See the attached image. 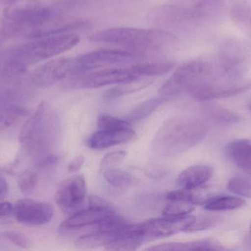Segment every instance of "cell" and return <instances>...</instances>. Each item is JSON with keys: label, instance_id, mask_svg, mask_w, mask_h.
Masks as SVG:
<instances>
[{"label": "cell", "instance_id": "1", "mask_svg": "<svg viewBox=\"0 0 251 251\" xmlns=\"http://www.w3.org/2000/svg\"><path fill=\"white\" fill-rule=\"evenodd\" d=\"M207 132L206 124L197 119L172 117L158 130L152 150L161 158L176 157L197 145Z\"/></svg>", "mask_w": 251, "mask_h": 251}, {"label": "cell", "instance_id": "2", "mask_svg": "<svg viewBox=\"0 0 251 251\" xmlns=\"http://www.w3.org/2000/svg\"><path fill=\"white\" fill-rule=\"evenodd\" d=\"M93 42L113 44L130 51H159L174 47L178 38L171 32L158 29L137 28H112L90 35Z\"/></svg>", "mask_w": 251, "mask_h": 251}, {"label": "cell", "instance_id": "3", "mask_svg": "<svg viewBox=\"0 0 251 251\" xmlns=\"http://www.w3.org/2000/svg\"><path fill=\"white\" fill-rule=\"evenodd\" d=\"M38 38L19 50L14 61L16 64L25 66L47 60L74 48L80 41L77 34L67 32L44 35Z\"/></svg>", "mask_w": 251, "mask_h": 251}, {"label": "cell", "instance_id": "4", "mask_svg": "<svg viewBox=\"0 0 251 251\" xmlns=\"http://www.w3.org/2000/svg\"><path fill=\"white\" fill-rule=\"evenodd\" d=\"M251 59V47L249 44L236 39L224 41L214 63L215 78L241 81L249 69Z\"/></svg>", "mask_w": 251, "mask_h": 251}, {"label": "cell", "instance_id": "5", "mask_svg": "<svg viewBox=\"0 0 251 251\" xmlns=\"http://www.w3.org/2000/svg\"><path fill=\"white\" fill-rule=\"evenodd\" d=\"M215 78L213 63L204 60H193L178 66L159 89L162 97H171L187 92L200 81Z\"/></svg>", "mask_w": 251, "mask_h": 251}, {"label": "cell", "instance_id": "6", "mask_svg": "<svg viewBox=\"0 0 251 251\" xmlns=\"http://www.w3.org/2000/svg\"><path fill=\"white\" fill-rule=\"evenodd\" d=\"M76 84L81 88H97L137 81L146 76L145 63L110 66L78 74Z\"/></svg>", "mask_w": 251, "mask_h": 251}, {"label": "cell", "instance_id": "7", "mask_svg": "<svg viewBox=\"0 0 251 251\" xmlns=\"http://www.w3.org/2000/svg\"><path fill=\"white\" fill-rule=\"evenodd\" d=\"M136 53L122 49H101L74 58L73 75L110 66L128 64L136 58Z\"/></svg>", "mask_w": 251, "mask_h": 251}, {"label": "cell", "instance_id": "8", "mask_svg": "<svg viewBox=\"0 0 251 251\" xmlns=\"http://www.w3.org/2000/svg\"><path fill=\"white\" fill-rule=\"evenodd\" d=\"M251 88L249 81H230L212 78L197 83L190 87L187 93L198 101H208L234 97L246 92Z\"/></svg>", "mask_w": 251, "mask_h": 251}, {"label": "cell", "instance_id": "9", "mask_svg": "<svg viewBox=\"0 0 251 251\" xmlns=\"http://www.w3.org/2000/svg\"><path fill=\"white\" fill-rule=\"evenodd\" d=\"M86 194L85 177L75 175L60 184L55 193V202L62 212L72 215L82 209Z\"/></svg>", "mask_w": 251, "mask_h": 251}, {"label": "cell", "instance_id": "10", "mask_svg": "<svg viewBox=\"0 0 251 251\" xmlns=\"http://www.w3.org/2000/svg\"><path fill=\"white\" fill-rule=\"evenodd\" d=\"M195 218L189 215L178 218L163 216L138 224L139 229L145 243L170 237L181 231L185 232Z\"/></svg>", "mask_w": 251, "mask_h": 251}, {"label": "cell", "instance_id": "11", "mask_svg": "<svg viewBox=\"0 0 251 251\" xmlns=\"http://www.w3.org/2000/svg\"><path fill=\"white\" fill-rule=\"evenodd\" d=\"M45 114L46 105L42 102L24 124L19 133V142L30 154L38 153L44 146Z\"/></svg>", "mask_w": 251, "mask_h": 251}, {"label": "cell", "instance_id": "12", "mask_svg": "<svg viewBox=\"0 0 251 251\" xmlns=\"http://www.w3.org/2000/svg\"><path fill=\"white\" fill-rule=\"evenodd\" d=\"M13 215L19 223L38 226L45 225L51 221L54 209L47 202L22 199L13 206Z\"/></svg>", "mask_w": 251, "mask_h": 251}, {"label": "cell", "instance_id": "13", "mask_svg": "<svg viewBox=\"0 0 251 251\" xmlns=\"http://www.w3.org/2000/svg\"><path fill=\"white\" fill-rule=\"evenodd\" d=\"M73 59L65 57L52 59L34 71L32 82L38 88H49L69 75H73Z\"/></svg>", "mask_w": 251, "mask_h": 251}, {"label": "cell", "instance_id": "14", "mask_svg": "<svg viewBox=\"0 0 251 251\" xmlns=\"http://www.w3.org/2000/svg\"><path fill=\"white\" fill-rule=\"evenodd\" d=\"M116 214L111 206H88L71 215L60 224V232H75L83 228H91Z\"/></svg>", "mask_w": 251, "mask_h": 251}, {"label": "cell", "instance_id": "15", "mask_svg": "<svg viewBox=\"0 0 251 251\" xmlns=\"http://www.w3.org/2000/svg\"><path fill=\"white\" fill-rule=\"evenodd\" d=\"M136 138L137 134L131 128V126L100 129L90 137L88 145L94 150H104L113 146L128 142Z\"/></svg>", "mask_w": 251, "mask_h": 251}, {"label": "cell", "instance_id": "16", "mask_svg": "<svg viewBox=\"0 0 251 251\" xmlns=\"http://www.w3.org/2000/svg\"><path fill=\"white\" fill-rule=\"evenodd\" d=\"M213 169L209 165H196L184 169L177 178L181 188L195 190L202 187L212 176Z\"/></svg>", "mask_w": 251, "mask_h": 251}, {"label": "cell", "instance_id": "17", "mask_svg": "<svg viewBox=\"0 0 251 251\" xmlns=\"http://www.w3.org/2000/svg\"><path fill=\"white\" fill-rule=\"evenodd\" d=\"M226 150L229 159L251 176V141L234 140L227 144Z\"/></svg>", "mask_w": 251, "mask_h": 251}, {"label": "cell", "instance_id": "18", "mask_svg": "<svg viewBox=\"0 0 251 251\" xmlns=\"http://www.w3.org/2000/svg\"><path fill=\"white\" fill-rule=\"evenodd\" d=\"M120 233L100 231H93V232L83 234L79 237L75 242V246L79 249H92L105 247L110 242L113 241Z\"/></svg>", "mask_w": 251, "mask_h": 251}, {"label": "cell", "instance_id": "19", "mask_svg": "<svg viewBox=\"0 0 251 251\" xmlns=\"http://www.w3.org/2000/svg\"><path fill=\"white\" fill-rule=\"evenodd\" d=\"M246 204L243 199L234 196H217L211 197L204 203V209L211 212L234 210Z\"/></svg>", "mask_w": 251, "mask_h": 251}, {"label": "cell", "instance_id": "20", "mask_svg": "<svg viewBox=\"0 0 251 251\" xmlns=\"http://www.w3.org/2000/svg\"><path fill=\"white\" fill-rule=\"evenodd\" d=\"M166 97H162L151 98L143 102L133 109L126 116V121L128 122H137L146 119L156 110L164 102L166 101Z\"/></svg>", "mask_w": 251, "mask_h": 251}, {"label": "cell", "instance_id": "21", "mask_svg": "<svg viewBox=\"0 0 251 251\" xmlns=\"http://www.w3.org/2000/svg\"><path fill=\"white\" fill-rule=\"evenodd\" d=\"M231 18L234 23L251 37V5L246 2L234 4L231 10Z\"/></svg>", "mask_w": 251, "mask_h": 251}, {"label": "cell", "instance_id": "22", "mask_svg": "<svg viewBox=\"0 0 251 251\" xmlns=\"http://www.w3.org/2000/svg\"><path fill=\"white\" fill-rule=\"evenodd\" d=\"M103 176L110 185L118 188L131 187L137 181V178L129 172L115 168L103 171Z\"/></svg>", "mask_w": 251, "mask_h": 251}, {"label": "cell", "instance_id": "23", "mask_svg": "<svg viewBox=\"0 0 251 251\" xmlns=\"http://www.w3.org/2000/svg\"><path fill=\"white\" fill-rule=\"evenodd\" d=\"M206 114L212 122L221 125H234L241 120L240 115L221 106H209Z\"/></svg>", "mask_w": 251, "mask_h": 251}, {"label": "cell", "instance_id": "24", "mask_svg": "<svg viewBox=\"0 0 251 251\" xmlns=\"http://www.w3.org/2000/svg\"><path fill=\"white\" fill-rule=\"evenodd\" d=\"M28 113L26 109L15 106L0 112V133L19 123Z\"/></svg>", "mask_w": 251, "mask_h": 251}, {"label": "cell", "instance_id": "25", "mask_svg": "<svg viewBox=\"0 0 251 251\" xmlns=\"http://www.w3.org/2000/svg\"><path fill=\"white\" fill-rule=\"evenodd\" d=\"M149 85V81H142L137 80L131 82L125 83V84H118L116 87L107 90L104 94V97L106 100H114L119 98L122 96L135 92L138 90L143 89L145 87Z\"/></svg>", "mask_w": 251, "mask_h": 251}, {"label": "cell", "instance_id": "26", "mask_svg": "<svg viewBox=\"0 0 251 251\" xmlns=\"http://www.w3.org/2000/svg\"><path fill=\"white\" fill-rule=\"evenodd\" d=\"M228 189L234 194L251 198V178L248 177H233L228 183Z\"/></svg>", "mask_w": 251, "mask_h": 251}, {"label": "cell", "instance_id": "27", "mask_svg": "<svg viewBox=\"0 0 251 251\" xmlns=\"http://www.w3.org/2000/svg\"><path fill=\"white\" fill-rule=\"evenodd\" d=\"M163 209L162 215L165 217L178 218L190 215L194 210V205L182 201H171Z\"/></svg>", "mask_w": 251, "mask_h": 251}, {"label": "cell", "instance_id": "28", "mask_svg": "<svg viewBox=\"0 0 251 251\" xmlns=\"http://www.w3.org/2000/svg\"><path fill=\"white\" fill-rule=\"evenodd\" d=\"M37 183H38V175L35 171L26 169L18 175V187L24 194H29L32 193L36 187Z\"/></svg>", "mask_w": 251, "mask_h": 251}, {"label": "cell", "instance_id": "29", "mask_svg": "<svg viewBox=\"0 0 251 251\" xmlns=\"http://www.w3.org/2000/svg\"><path fill=\"white\" fill-rule=\"evenodd\" d=\"M224 246L212 239L195 240L184 243V251H224Z\"/></svg>", "mask_w": 251, "mask_h": 251}, {"label": "cell", "instance_id": "30", "mask_svg": "<svg viewBox=\"0 0 251 251\" xmlns=\"http://www.w3.org/2000/svg\"><path fill=\"white\" fill-rule=\"evenodd\" d=\"M98 126L100 129H111V128H126L131 124L126 120H122L110 115H100L98 118Z\"/></svg>", "mask_w": 251, "mask_h": 251}, {"label": "cell", "instance_id": "31", "mask_svg": "<svg viewBox=\"0 0 251 251\" xmlns=\"http://www.w3.org/2000/svg\"><path fill=\"white\" fill-rule=\"evenodd\" d=\"M126 155L127 153L125 150H118V151L107 153L104 156L100 163V169L104 171L105 169L113 168V167L121 163L126 157Z\"/></svg>", "mask_w": 251, "mask_h": 251}, {"label": "cell", "instance_id": "32", "mask_svg": "<svg viewBox=\"0 0 251 251\" xmlns=\"http://www.w3.org/2000/svg\"><path fill=\"white\" fill-rule=\"evenodd\" d=\"M4 236L10 243L18 247L24 249H29L32 247V243L30 239L22 233L15 231H7L4 233Z\"/></svg>", "mask_w": 251, "mask_h": 251}, {"label": "cell", "instance_id": "33", "mask_svg": "<svg viewBox=\"0 0 251 251\" xmlns=\"http://www.w3.org/2000/svg\"><path fill=\"white\" fill-rule=\"evenodd\" d=\"M217 220L213 217L203 216L195 218L194 221L186 229L185 232H196L203 231L213 226Z\"/></svg>", "mask_w": 251, "mask_h": 251}, {"label": "cell", "instance_id": "34", "mask_svg": "<svg viewBox=\"0 0 251 251\" xmlns=\"http://www.w3.org/2000/svg\"><path fill=\"white\" fill-rule=\"evenodd\" d=\"M146 251H184V243H166L152 246L145 249Z\"/></svg>", "mask_w": 251, "mask_h": 251}, {"label": "cell", "instance_id": "35", "mask_svg": "<svg viewBox=\"0 0 251 251\" xmlns=\"http://www.w3.org/2000/svg\"><path fill=\"white\" fill-rule=\"evenodd\" d=\"M59 159H60V157L57 156V155H47V156H43L41 159H40L38 161V162H37V167L40 168V169H41V168L43 169V168L48 167L51 166V165L57 163Z\"/></svg>", "mask_w": 251, "mask_h": 251}, {"label": "cell", "instance_id": "36", "mask_svg": "<svg viewBox=\"0 0 251 251\" xmlns=\"http://www.w3.org/2000/svg\"><path fill=\"white\" fill-rule=\"evenodd\" d=\"M84 162H85V158L83 156L81 155V156H76L69 164V166H68V170L70 172H77L82 167Z\"/></svg>", "mask_w": 251, "mask_h": 251}, {"label": "cell", "instance_id": "37", "mask_svg": "<svg viewBox=\"0 0 251 251\" xmlns=\"http://www.w3.org/2000/svg\"><path fill=\"white\" fill-rule=\"evenodd\" d=\"M13 215V206L8 201L0 203V219Z\"/></svg>", "mask_w": 251, "mask_h": 251}, {"label": "cell", "instance_id": "38", "mask_svg": "<svg viewBox=\"0 0 251 251\" xmlns=\"http://www.w3.org/2000/svg\"><path fill=\"white\" fill-rule=\"evenodd\" d=\"M5 170L0 167V197H4L8 192V184L5 178L2 176Z\"/></svg>", "mask_w": 251, "mask_h": 251}, {"label": "cell", "instance_id": "39", "mask_svg": "<svg viewBox=\"0 0 251 251\" xmlns=\"http://www.w3.org/2000/svg\"><path fill=\"white\" fill-rule=\"evenodd\" d=\"M249 234H250V237L251 239V226H250V231H249Z\"/></svg>", "mask_w": 251, "mask_h": 251}, {"label": "cell", "instance_id": "40", "mask_svg": "<svg viewBox=\"0 0 251 251\" xmlns=\"http://www.w3.org/2000/svg\"><path fill=\"white\" fill-rule=\"evenodd\" d=\"M249 109H250V110L251 111V103L250 104V106H249Z\"/></svg>", "mask_w": 251, "mask_h": 251}]
</instances>
